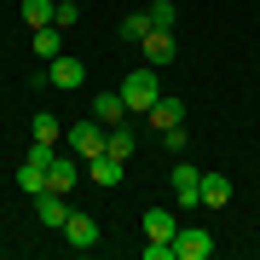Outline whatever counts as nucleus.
<instances>
[{
  "mask_svg": "<svg viewBox=\"0 0 260 260\" xmlns=\"http://www.w3.org/2000/svg\"><path fill=\"white\" fill-rule=\"evenodd\" d=\"M162 99V81H156V70H133L127 81H121V104H127V110H150V104Z\"/></svg>",
  "mask_w": 260,
  "mask_h": 260,
  "instance_id": "nucleus-1",
  "label": "nucleus"
},
{
  "mask_svg": "<svg viewBox=\"0 0 260 260\" xmlns=\"http://www.w3.org/2000/svg\"><path fill=\"white\" fill-rule=\"evenodd\" d=\"M104 133H110V127H104L99 116H87V121H70L64 139H70V150H75L81 162H93V156H104Z\"/></svg>",
  "mask_w": 260,
  "mask_h": 260,
  "instance_id": "nucleus-2",
  "label": "nucleus"
},
{
  "mask_svg": "<svg viewBox=\"0 0 260 260\" xmlns=\"http://www.w3.org/2000/svg\"><path fill=\"white\" fill-rule=\"evenodd\" d=\"M64 243H70L75 254L99 249V220H93V214H70V220H64Z\"/></svg>",
  "mask_w": 260,
  "mask_h": 260,
  "instance_id": "nucleus-3",
  "label": "nucleus"
},
{
  "mask_svg": "<svg viewBox=\"0 0 260 260\" xmlns=\"http://www.w3.org/2000/svg\"><path fill=\"white\" fill-rule=\"evenodd\" d=\"M139 47H145V64H150V70H162V64H174V58H179V47H174V29H150Z\"/></svg>",
  "mask_w": 260,
  "mask_h": 260,
  "instance_id": "nucleus-4",
  "label": "nucleus"
},
{
  "mask_svg": "<svg viewBox=\"0 0 260 260\" xmlns=\"http://www.w3.org/2000/svg\"><path fill=\"white\" fill-rule=\"evenodd\" d=\"M197 191H203V174H197L191 162H179V168H174V203H179V208H203Z\"/></svg>",
  "mask_w": 260,
  "mask_h": 260,
  "instance_id": "nucleus-5",
  "label": "nucleus"
},
{
  "mask_svg": "<svg viewBox=\"0 0 260 260\" xmlns=\"http://www.w3.org/2000/svg\"><path fill=\"white\" fill-rule=\"evenodd\" d=\"M174 254H179V260H208V254H214V237L203 232V225H185V232L174 237Z\"/></svg>",
  "mask_w": 260,
  "mask_h": 260,
  "instance_id": "nucleus-6",
  "label": "nucleus"
},
{
  "mask_svg": "<svg viewBox=\"0 0 260 260\" xmlns=\"http://www.w3.org/2000/svg\"><path fill=\"white\" fill-rule=\"evenodd\" d=\"M47 70H52V87H64V93H75V87L87 81V64H81V58H64V52H58Z\"/></svg>",
  "mask_w": 260,
  "mask_h": 260,
  "instance_id": "nucleus-7",
  "label": "nucleus"
},
{
  "mask_svg": "<svg viewBox=\"0 0 260 260\" xmlns=\"http://www.w3.org/2000/svg\"><path fill=\"white\" fill-rule=\"evenodd\" d=\"M35 220L47 225V232H64V220H70L64 197H58V191H41V203H35Z\"/></svg>",
  "mask_w": 260,
  "mask_h": 260,
  "instance_id": "nucleus-8",
  "label": "nucleus"
},
{
  "mask_svg": "<svg viewBox=\"0 0 260 260\" xmlns=\"http://www.w3.org/2000/svg\"><path fill=\"white\" fill-rule=\"evenodd\" d=\"M145 116H150V127H156V133H168V127H179V121H185V104H179V99H168V93H162V99H156V104H150V110H145Z\"/></svg>",
  "mask_w": 260,
  "mask_h": 260,
  "instance_id": "nucleus-9",
  "label": "nucleus"
},
{
  "mask_svg": "<svg viewBox=\"0 0 260 260\" xmlns=\"http://www.w3.org/2000/svg\"><path fill=\"white\" fill-rule=\"evenodd\" d=\"M87 174H93L99 191H116V185H121V156H110V150H104V156L87 162Z\"/></svg>",
  "mask_w": 260,
  "mask_h": 260,
  "instance_id": "nucleus-10",
  "label": "nucleus"
},
{
  "mask_svg": "<svg viewBox=\"0 0 260 260\" xmlns=\"http://www.w3.org/2000/svg\"><path fill=\"white\" fill-rule=\"evenodd\" d=\"M197 197H203V208H225V203H232V179H225V174H203V191H197Z\"/></svg>",
  "mask_w": 260,
  "mask_h": 260,
  "instance_id": "nucleus-11",
  "label": "nucleus"
},
{
  "mask_svg": "<svg viewBox=\"0 0 260 260\" xmlns=\"http://www.w3.org/2000/svg\"><path fill=\"white\" fill-rule=\"evenodd\" d=\"M145 237H162V243H174L179 237V220L168 208H145Z\"/></svg>",
  "mask_w": 260,
  "mask_h": 260,
  "instance_id": "nucleus-12",
  "label": "nucleus"
},
{
  "mask_svg": "<svg viewBox=\"0 0 260 260\" xmlns=\"http://www.w3.org/2000/svg\"><path fill=\"white\" fill-rule=\"evenodd\" d=\"M93 116L104 121V127H121V121H127V104H121V93H99V99H93Z\"/></svg>",
  "mask_w": 260,
  "mask_h": 260,
  "instance_id": "nucleus-13",
  "label": "nucleus"
},
{
  "mask_svg": "<svg viewBox=\"0 0 260 260\" xmlns=\"http://www.w3.org/2000/svg\"><path fill=\"white\" fill-rule=\"evenodd\" d=\"M29 47H35V58H58V52H64V29H58V23L35 29V35H29Z\"/></svg>",
  "mask_w": 260,
  "mask_h": 260,
  "instance_id": "nucleus-14",
  "label": "nucleus"
},
{
  "mask_svg": "<svg viewBox=\"0 0 260 260\" xmlns=\"http://www.w3.org/2000/svg\"><path fill=\"white\" fill-rule=\"evenodd\" d=\"M70 185H75V162H70V156H52V168H47V191L70 197Z\"/></svg>",
  "mask_w": 260,
  "mask_h": 260,
  "instance_id": "nucleus-15",
  "label": "nucleus"
},
{
  "mask_svg": "<svg viewBox=\"0 0 260 260\" xmlns=\"http://www.w3.org/2000/svg\"><path fill=\"white\" fill-rule=\"evenodd\" d=\"M104 150H110V156H121V162L133 156V127H127V121H121V127H110V133H104Z\"/></svg>",
  "mask_w": 260,
  "mask_h": 260,
  "instance_id": "nucleus-16",
  "label": "nucleus"
},
{
  "mask_svg": "<svg viewBox=\"0 0 260 260\" xmlns=\"http://www.w3.org/2000/svg\"><path fill=\"white\" fill-rule=\"evenodd\" d=\"M52 6H58V0H23V23L29 29H47L52 23Z\"/></svg>",
  "mask_w": 260,
  "mask_h": 260,
  "instance_id": "nucleus-17",
  "label": "nucleus"
},
{
  "mask_svg": "<svg viewBox=\"0 0 260 260\" xmlns=\"http://www.w3.org/2000/svg\"><path fill=\"white\" fill-rule=\"evenodd\" d=\"M18 185H23L29 197H41V191H47V168H41V162H23V168H18Z\"/></svg>",
  "mask_w": 260,
  "mask_h": 260,
  "instance_id": "nucleus-18",
  "label": "nucleus"
},
{
  "mask_svg": "<svg viewBox=\"0 0 260 260\" xmlns=\"http://www.w3.org/2000/svg\"><path fill=\"white\" fill-rule=\"evenodd\" d=\"M150 29H156V23H150V12H127V18H121V41H145Z\"/></svg>",
  "mask_w": 260,
  "mask_h": 260,
  "instance_id": "nucleus-19",
  "label": "nucleus"
},
{
  "mask_svg": "<svg viewBox=\"0 0 260 260\" xmlns=\"http://www.w3.org/2000/svg\"><path fill=\"white\" fill-rule=\"evenodd\" d=\"M35 139H41V145H58V139H64V127H58L52 110H35Z\"/></svg>",
  "mask_w": 260,
  "mask_h": 260,
  "instance_id": "nucleus-20",
  "label": "nucleus"
},
{
  "mask_svg": "<svg viewBox=\"0 0 260 260\" xmlns=\"http://www.w3.org/2000/svg\"><path fill=\"white\" fill-rule=\"evenodd\" d=\"M150 23H156V29H174V18H179V6H174V0H150Z\"/></svg>",
  "mask_w": 260,
  "mask_h": 260,
  "instance_id": "nucleus-21",
  "label": "nucleus"
},
{
  "mask_svg": "<svg viewBox=\"0 0 260 260\" xmlns=\"http://www.w3.org/2000/svg\"><path fill=\"white\" fill-rule=\"evenodd\" d=\"M52 23L58 29H75V23H81V6H75V0H58V6H52Z\"/></svg>",
  "mask_w": 260,
  "mask_h": 260,
  "instance_id": "nucleus-22",
  "label": "nucleus"
},
{
  "mask_svg": "<svg viewBox=\"0 0 260 260\" xmlns=\"http://www.w3.org/2000/svg\"><path fill=\"white\" fill-rule=\"evenodd\" d=\"M145 260H174V243H162V237H150V243H145Z\"/></svg>",
  "mask_w": 260,
  "mask_h": 260,
  "instance_id": "nucleus-23",
  "label": "nucleus"
}]
</instances>
